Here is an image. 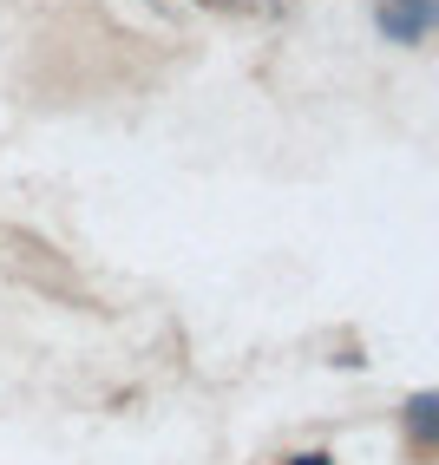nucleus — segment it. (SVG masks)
Segmentation results:
<instances>
[{
    "label": "nucleus",
    "instance_id": "nucleus-1",
    "mask_svg": "<svg viewBox=\"0 0 439 465\" xmlns=\"http://www.w3.org/2000/svg\"><path fill=\"white\" fill-rule=\"evenodd\" d=\"M433 26V0H387L381 7V34H394V40H420Z\"/></svg>",
    "mask_w": 439,
    "mask_h": 465
},
{
    "label": "nucleus",
    "instance_id": "nucleus-2",
    "mask_svg": "<svg viewBox=\"0 0 439 465\" xmlns=\"http://www.w3.org/2000/svg\"><path fill=\"white\" fill-rule=\"evenodd\" d=\"M414 432H420V440H426V432H433V400H426V393L414 400Z\"/></svg>",
    "mask_w": 439,
    "mask_h": 465
}]
</instances>
